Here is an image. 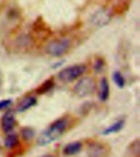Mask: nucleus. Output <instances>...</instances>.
Wrapping results in <instances>:
<instances>
[{
  "label": "nucleus",
  "instance_id": "1",
  "mask_svg": "<svg viewBox=\"0 0 140 157\" xmlns=\"http://www.w3.org/2000/svg\"><path fill=\"white\" fill-rule=\"evenodd\" d=\"M67 120L59 119L53 122L46 130H44L38 137L37 142L39 146H47L61 137L67 127Z\"/></svg>",
  "mask_w": 140,
  "mask_h": 157
},
{
  "label": "nucleus",
  "instance_id": "2",
  "mask_svg": "<svg viewBox=\"0 0 140 157\" xmlns=\"http://www.w3.org/2000/svg\"><path fill=\"white\" fill-rule=\"evenodd\" d=\"M85 71L86 66L84 65H73L62 69L57 75V77L62 82L69 83L79 78Z\"/></svg>",
  "mask_w": 140,
  "mask_h": 157
},
{
  "label": "nucleus",
  "instance_id": "3",
  "mask_svg": "<svg viewBox=\"0 0 140 157\" xmlns=\"http://www.w3.org/2000/svg\"><path fill=\"white\" fill-rule=\"evenodd\" d=\"M71 47V42L67 39L62 38L52 40L46 47V52L54 57L61 56L68 51Z\"/></svg>",
  "mask_w": 140,
  "mask_h": 157
},
{
  "label": "nucleus",
  "instance_id": "4",
  "mask_svg": "<svg viewBox=\"0 0 140 157\" xmlns=\"http://www.w3.org/2000/svg\"><path fill=\"white\" fill-rule=\"evenodd\" d=\"M95 89V80L91 77L81 78L74 87V91L76 94L80 98H85L91 95Z\"/></svg>",
  "mask_w": 140,
  "mask_h": 157
},
{
  "label": "nucleus",
  "instance_id": "5",
  "mask_svg": "<svg viewBox=\"0 0 140 157\" xmlns=\"http://www.w3.org/2000/svg\"><path fill=\"white\" fill-rule=\"evenodd\" d=\"M111 20V14L107 9L100 8L96 11L90 18L91 23L97 27H103L109 24Z\"/></svg>",
  "mask_w": 140,
  "mask_h": 157
},
{
  "label": "nucleus",
  "instance_id": "6",
  "mask_svg": "<svg viewBox=\"0 0 140 157\" xmlns=\"http://www.w3.org/2000/svg\"><path fill=\"white\" fill-rule=\"evenodd\" d=\"M16 124L14 113L12 111H7L2 116V128L5 132H11Z\"/></svg>",
  "mask_w": 140,
  "mask_h": 157
},
{
  "label": "nucleus",
  "instance_id": "7",
  "mask_svg": "<svg viewBox=\"0 0 140 157\" xmlns=\"http://www.w3.org/2000/svg\"><path fill=\"white\" fill-rule=\"evenodd\" d=\"M110 93V86L107 79L106 78H103L100 81V90H99V98L101 101H105L109 98Z\"/></svg>",
  "mask_w": 140,
  "mask_h": 157
},
{
  "label": "nucleus",
  "instance_id": "8",
  "mask_svg": "<svg viewBox=\"0 0 140 157\" xmlns=\"http://www.w3.org/2000/svg\"><path fill=\"white\" fill-rule=\"evenodd\" d=\"M37 102L36 98L34 97H27L24 98L23 100L20 102L18 107H17V111L18 112H24L25 110H29V108L34 106Z\"/></svg>",
  "mask_w": 140,
  "mask_h": 157
},
{
  "label": "nucleus",
  "instance_id": "9",
  "mask_svg": "<svg viewBox=\"0 0 140 157\" xmlns=\"http://www.w3.org/2000/svg\"><path fill=\"white\" fill-rule=\"evenodd\" d=\"M82 148V144L80 142H73L66 145L63 150L64 154L66 155H73L77 154Z\"/></svg>",
  "mask_w": 140,
  "mask_h": 157
},
{
  "label": "nucleus",
  "instance_id": "10",
  "mask_svg": "<svg viewBox=\"0 0 140 157\" xmlns=\"http://www.w3.org/2000/svg\"><path fill=\"white\" fill-rule=\"evenodd\" d=\"M125 125V120H120L116 121L115 123H114L113 124H111L110 127L107 128L105 129L103 131V135H109V134H112V133H115V132H119L120 130L122 129L123 127Z\"/></svg>",
  "mask_w": 140,
  "mask_h": 157
},
{
  "label": "nucleus",
  "instance_id": "11",
  "mask_svg": "<svg viewBox=\"0 0 140 157\" xmlns=\"http://www.w3.org/2000/svg\"><path fill=\"white\" fill-rule=\"evenodd\" d=\"M88 153L89 157H101L104 153V148L98 143H93L88 147Z\"/></svg>",
  "mask_w": 140,
  "mask_h": 157
},
{
  "label": "nucleus",
  "instance_id": "12",
  "mask_svg": "<svg viewBox=\"0 0 140 157\" xmlns=\"http://www.w3.org/2000/svg\"><path fill=\"white\" fill-rule=\"evenodd\" d=\"M18 137L16 134L7 135L4 141V145L7 149H12L18 144Z\"/></svg>",
  "mask_w": 140,
  "mask_h": 157
},
{
  "label": "nucleus",
  "instance_id": "13",
  "mask_svg": "<svg viewBox=\"0 0 140 157\" xmlns=\"http://www.w3.org/2000/svg\"><path fill=\"white\" fill-rule=\"evenodd\" d=\"M113 80H114L115 84L117 85V87H119L120 88H124L125 84V78L121 75V73H120L119 71H115V73L113 74Z\"/></svg>",
  "mask_w": 140,
  "mask_h": 157
},
{
  "label": "nucleus",
  "instance_id": "14",
  "mask_svg": "<svg viewBox=\"0 0 140 157\" xmlns=\"http://www.w3.org/2000/svg\"><path fill=\"white\" fill-rule=\"evenodd\" d=\"M52 87H53V82L52 80H47L46 82H44V83L37 89V92H38V93H39V94L45 93H47L48 91L50 90Z\"/></svg>",
  "mask_w": 140,
  "mask_h": 157
},
{
  "label": "nucleus",
  "instance_id": "15",
  "mask_svg": "<svg viewBox=\"0 0 140 157\" xmlns=\"http://www.w3.org/2000/svg\"><path fill=\"white\" fill-rule=\"evenodd\" d=\"M21 135L25 139L29 140L34 137V131L30 128H25L21 131Z\"/></svg>",
  "mask_w": 140,
  "mask_h": 157
},
{
  "label": "nucleus",
  "instance_id": "16",
  "mask_svg": "<svg viewBox=\"0 0 140 157\" xmlns=\"http://www.w3.org/2000/svg\"><path fill=\"white\" fill-rule=\"evenodd\" d=\"M12 103V101L10 99H5V100L0 101V110H3V109H6L11 105Z\"/></svg>",
  "mask_w": 140,
  "mask_h": 157
},
{
  "label": "nucleus",
  "instance_id": "17",
  "mask_svg": "<svg viewBox=\"0 0 140 157\" xmlns=\"http://www.w3.org/2000/svg\"><path fill=\"white\" fill-rule=\"evenodd\" d=\"M104 66V63H103V61L101 60V59H98L97 61H95V64H94V69H95L97 71H101L103 70V67Z\"/></svg>",
  "mask_w": 140,
  "mask_h": 157
},
{
  "label": "nucleus",
  "instance_id": "18",
  "mask_svg": "<svg viewBox=\"0 0 140 157\" xmlns=\"http://www.w3.org/2000/svg\"><path fill=\"white\" fill-rule=\"evenodd\" d=\"M41 157H54V156H52V155H43V156Z\"/></svg>",
  "mask_w": 140,
  "mask_h": 157
}]
</instances>
